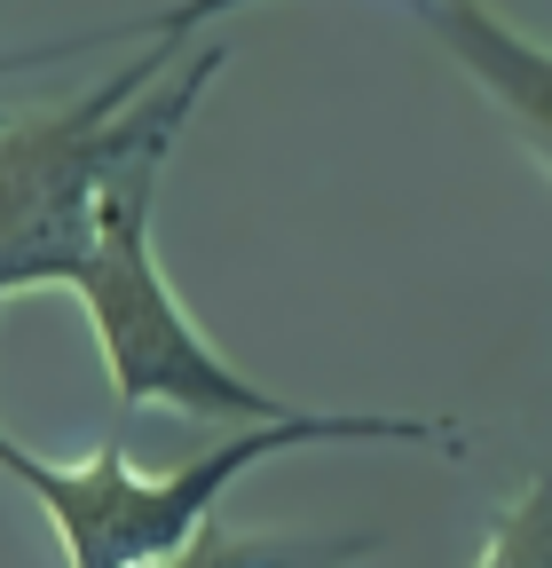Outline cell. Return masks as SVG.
<instances>
[{
  "mask_svg": "<svg viewBox=\"0 0 552 568\" xmlns=\"http://www.w3.org/2000/svg\"><path fill=\"white\" fill-rule=\"evenodd\" d=\"M473 568H552V474H536L490 521V545H481Z\"/></svg>",
  "mask_w": 552,
  "mask_h": 568,
  "instance_id": "6",
  "label": "cell"
},
{
  "mask_svg": "<svg viewBox=\"0 0 552 568\" xmlns=\"http://www.w3.org/2000/svg\"><path fill=\"white\" fill-rule=\"evenodd\" d=\"M174 159V134L143 142L103 190V213H95V245L72 276V293L95 324V347H103V372L119 387L126 410L143 403H174L182 418H222V426H268L285 418L293 403H276L268 387H253L237 364H222V347L205 339L182 301L166 293L159 276V253H151V205H159V174Z\"/></svg>",
  "mask_w": 552,
  "mask_h": 568,
  "instance_id": "3",
  "label": "cell"
},
{
  "mask_svg": "<svg viewBox=\"0 0 552 568\" xmlns=\"http://www.w3.org/2000/svg\"><path fill=\"white\" fill-rule=\"evenodd\" d=\"M371 552V537H245V529H214L205 521L174 560H159V568H348V560H364Z\"/></svg>",
  "mask_w": 552,
  "mask_h": 568,
  "instance_id": "5",
  "label": "cell"
},
{
  "mask_svg": "<svg viewBox=\"0 0 552 568\" xmlns=\"http://www.w3.org/2000/svg\"><path fill=\"white\" fill-rule=\"evenodd\" d=\"M237 9H253V0H182V9L151 17L143 32H159V40H182V32H197V24H214V17H237Z\"/></svg>",
  "mask_w": 552,
  "mask_h": 568,
  "instance_id": "7",
  "label": "cell"
},
{
  "mask_svg": "<svg viewBox=\"0 0 552 568\" xmlns=\"http://www.w3.org/2000/svg\"><path fill=\"white\" fill-rule=\"evenodd\" d=\"M182 40H151L126 71L88 88L72 111L0 119V301L24 284H72L111 174L159 134H182L197 95L214 88L229 48H205L174 71Z\"/></svg>",
  "mask_w": 552,
  "mask_h": 568,
  "instance_id": "1",
  "label": "cell"
},
{
  "mask_svg": "<svg viewBox=\"0 0 552 568\" xmlns=\"http://www.w3.org/2000/svg\"><path fill=\"white\" fill-rule=\"evenodd\" d=\"M308 443H458V426L395 418V410H285L268 426H237L229 443H214L205 458H182L174 474H134L119 435H103L95 458H80V466H48L0 435V474H17L40 497L72 568H159L214 521L229 481H245L253 466L285 458V450H308Z\"/></svg>",
  "mask_w": 552,
  "mask_h": 568,
  "instance_id": "2",
  "label": "cell"
},
{
  "mask_svg": "<svg viewBox=\"0 0 552 568\" xmlns=\"http://www.w3.org/2000/svg\"><path fill=\"white\" fill-rule=\"evenodd\" d=\"M419 17L473 71V88L521 126L529 151L552 166V48H536L529 32H513L490 0H419Z\"/></svg>",
  "mask_w": 552,
  "mask_h": 568,
  "instance_id": "4",
  "label": "cell"
}]
</instances>
